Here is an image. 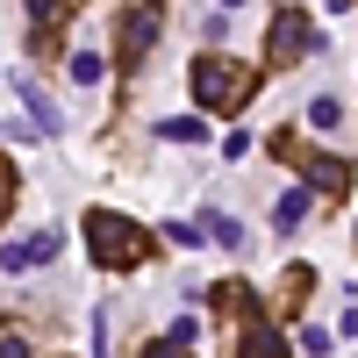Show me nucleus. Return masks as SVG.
<instances>
[{"label":"nucleus","instance_id":"obj_19","mask_svg":"<svg viewBox=\"0 0 358 358\" xmlns=\"http://www.w3.org/2000/svg\"><path fill=\"white\" fill-rule=\"evenodd\" d=\"M301 351L308 358H330V330H301Z\"/></svg>","mask_w":358,"mask_h":358},{"label":"nucleus","instance_id":"obj_7","mask_svg":"<svg viewBox=\"0 0 358 358\" xmlns=\"http://www.w3.org/2000/svg\"><path fill=\"white\" fill-rule=\"evenodd\" d=\"M236 358H287V337L273 330V315H251L244 337H236Z\"/></svg>","mask_w":358,"mask_h":358},{"label":"nucleus","instance_id":"obj_11","mask_svg":"<svg viewBox=\"0 0 358 358\" xmlns=\"http://www.w3.org/2000/svg\"><path fill=\"white\" fill-rule=\"evenodd\" d=\"M15 94H22V108H29V122H36L43 136H57V108L36 94V86H29V79H15Z\"/></svg>","mask_w":358,"mask_h":358},{"label":"nucleus","instance_id":"obj_2","mask_svg":"<svg viewBox=\"0 0 358 358\" xmlns=\"http://www.w3.org/2000/svg\"><path fill=\"white\" fill-rule=\"evenodd\" d=\"M187 86H194V101L208 115H244L258 101V65H244V57H229V50H201L187 65Z\"/></svg>","mask_w":358,"mask_h":358},{"label":"nucleus","instance_id":"obj_13","mask_svg":"<svg viewBox=\"0 0 358 358\" xmlns=\"http://www.w3.org/2000/svg\"><path fill=\"white\" fill-rule=\"evenodd\" d=\"M108 72H115V57H101V50H72V79H79V86H101Z\"/></svg>","mask_w":358,"mask_h":358},{"label":"nucleus","instance_id":"obj_15","mask_svg":"<svg viewBox=\"0 0 358 358\" xmlns=\"http://www.w3.org/2000/svg\"><path fill=\"white\" fill-rule=\"evenodd\" d=\"M158 136H165V143H201L208 129L194 122V115H172V122H158Z\"/></svg>","mask_w":358,"mask_h":358},{"label":"nucleus","instance_id":"obj_18","mask_svg":"<svg viewBox=\"0 0 358 358\" xmlns=\"http://www.w3.org/2000/svg\"><path fill=\"white\" fill-rule=\"evenodd\" d=\"M208 236H215V244H229V251H236V244H244V229H236L229 215H215V222H208Z\"/></svg>","mask_w":358,"mask_h":358},{"label":"nucleus","instance_id":"obj_16","mask_svg":"<svg viewBox=\"0 0 358 358\" xmlns=\"http://www.w3.org/2000/svg\"><path fill=\"white\" fill-rule=\"evenodd\" d=\"M308 122H315V129H337V122H344V108H337L330 94H315V101H308Z\"/></svg>","mask_w":358,"mask_h":358},{"label":"nucleus","instance_id":"obj_3","mask_svg":"<svg viewBox=\"0 0 358 358\" xmlns=\"http://www.w3.org/2000/svg\"><path fill=\"white\" fill-rule=\"evenodd\" d=\"M273 158H287L294 172H301V187L308 194H351V165L337 158V151H315V143L301 136V129H273Z\"/></svg>","mask_w":358,"mask_h":358},{"label":"nucleus","instance_id":"obj_17","mask_svg":"<svg viewBox=\"0 0 358 358\" xmlns=\"http://www.w3.org/2000/svg\"><path fill=\"white\" fill-rule=\"evenodd\" d=\"M158 236H172V244H179V251H194V244H201V236H208V229H194V222H165Z\"/></svg>","mask_w":358,"mask_h":358},{"label":"nucleus","instance_id":"obj_10","mask_svg":"<svg viewBox=\"0 0 358 358\" xmlns=\"http://www.w3.org/2000/svg\"><path fill=\"white\" fill-rule=\"evenodd\" d=\"M308 208H315V194H308V187H287V194H280V208H273V229H301V222H308Z\"/></svg>","mask_w":358,"mask_h":358},{"label":"nucleus","instance_id":"obj_14","mask_svg":"<svg viewBox=\"0 0 358 358\" xmlns=\"http://www.w3.org/2000/svg\"><path fill=\"white\" fill-rule=\"evenodd\" d=\"M15 201H22V172H15V158H8V151H0V229H8Z\"/></svg>","mask_w":358,"mask_h":358},{"label":"nucleus","instance_id":"obj_9","mask_svg":"<svg viewBox=\"0 0 358 358\" xmlns=\"http://www.w3.org/2000/svg\"><path fill=\"white\" fill-rule=\"evenodd\" d=\"M308 294H315V273H308V265H287V273H280V315H294Z\"/></svg>","mask_w":358,"mask_h":358},{"label":"nucleus","instance_id":"obj_12","mask_svg":"<svg viewBox=\"0 0 358 358\" xmlns=\"http://www.w3.org/2000/svg\"><path fill=\"white\" fill-rule=\"evenodd\" d=\"M0 358H36V344H29V322H22V315H0Z\"/></svg>","mask_w":358,"mask_h":358},{"label":"nucleus","instance_id":"obj_1","mask_svg":"<svg viewBox=\"0 0 358 358\" xmlns=\"http://www.w3.org/2000/svg\"><path fill=\"white\" fill-rule=\"evenodd\" d=\"M79 236H86V251H94L101 273H136V265L158 251V236L143 229L136 215H122V208H86Z\"/></svg>","mask_w":358,"mask_h":358},{"label":"nucleus","instance_id":"obj_8","mask_svg":"<svg viewBox=\"0 0 358 358\" xmlns=\"http://www.w3.org/2000/svg\"><path fill=\"white\" fill-rule=\"evenodd\" d=\"M215 308H222V315H236V322H251V315H265V308H258V294H251L244 280H222V287H215Z\"/></svg>","mask_w":358,"mask_h":358},{"label":"nucleus","instance_id":"obj_22","mask_svg":"<svg viewBox=\"0 0 358 358\" xmlns=\"http://www.w3.org/2000/svg\"><path fill=\"white\" fill-rule=\"evenodd\" d=\"M72 8H79V0H72Z\"/></svg>","mask_w":358,"mask_h":358},{"label":"nucleus","instance_id":"obj_21","mask_svg":"<svg viewBox=\"0 0 358 358\" xmlns=\"http://www.w3.org/2000/svg\"><path fill=\"white\" fill-rule=\"evenodd\" d=\"M222 8H244V0H222Z\"/></svg>","mask_w":358,"mask_h":358},{"label":"nucleus","instance_id":"obj_5","mask_svg":"<svg viewBox=\"0 0 358 358\" xmlns=\"http://www.w3.org/2000/svg\"><path fill=\"white\" fill-rule=\"evenodd\" d=\"M308 50H322V29H315L301 8H280L273 22H265V65H273V72H280V65H301Z\"/></svg>","mask_w":358,"mask_h":358},{"label":"nucleus","instance_id":"obj_4","mask_svg":"<svg viewBox=\"0 0 358 358\" xmlns=\"http://www.w3.org/2000/svg\"><path fill=\"white\" fill-rule=\"evenodd\" d=\"M158 29H165V0H129V8L115 15V72H143Z\"/></svg>","mask_w":358,"mask_h":358},{"label":"nucleus","instance_id":"obj_6","mask_svg":"<svg viewBox=\"0 0 358 358\" xmlns=\"http://www.w3.org/2000/svg\"><path fill=\"white\" fill-rule=\"evenodd\" d=\"M50 258H57V236L29 229V236H15V244L0 251V273H36V265H50Z\"/></svg>","mask_w":358,"mask_h":358},{"label":"nucleus","instance_id":"obj_20","mask_svg":"<svg viewBox=\"0 0 358 358\" xmlns=\"http://www.w3.org/2000/svg\"><path fill=\"white\" fill-rule=\"evenodd\" d=\"M136 358H187V351H179V344H172V337H151V344H143V351H136Z\"/></svg>","mask_w":358,"mask_h":358}]
</instances>
